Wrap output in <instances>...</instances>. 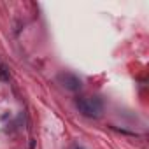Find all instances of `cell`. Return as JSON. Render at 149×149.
Returning a JSON list of instances; mask_svg holds the SVG:
<instances>
[{
	"instance_id": "cell-3",
	"label": "cell",
	"mask_w": 149,
	"mask_h": 149,
	"mask_svg": "<svg viewBox=\"0 0 149 149\" xmlns=\"http://www.w3.org/2000/svg\"><path fill=\"white\" fill-rule=\"evenodd\" d=\"M0 81H9V70L6 65H0Z\"/></svg>"
},
{
	"instance_id": "cell-4",
	"label": "cell",
	"mask_w": 149,
	"mask_h": 149,
	"mask_svg": "<svg viewBox=\"0 0 149 149\" xmlns=\"http://www.w3.org/2000/svg\"><path fill=\"white\" fill-rule=\"evenodd\" d=\"M76 149H81V147H76Z\"/></svg>"
},
{
	"instance_id": "cell-2",
	"label": "cell",
	"mask_w": 149,
	"mask_h": 149,
	"mask_svg": "<svg viewBox=\"0 0 149 149\" xmlns=\"http://www.w3.org/2000/svg\"><path fill=\"white\" fill-rule=\"evenodd\" d=\"M58 83L65 90H68V91H79L83 88V81L76 76V74H70V72L60 74V76H58Z\"/></svg>"
},
{
	"instance_id": "cell-1",
	"label": "cell",
	"mask_w": 149,
	"mask_h": 149,
	"mask_svg": "<svg viewBox=\"0 0 149 149\" xmlns=\"http://www.w3.org/2000/svg\"><path fill=\"white\" fill-rule=\"evenodd\" d=\"M79 112L86 118H100L102 112H104V102L98 98V97H84V98H79L76 102Z\"/></svg>"
}]
</instances>
